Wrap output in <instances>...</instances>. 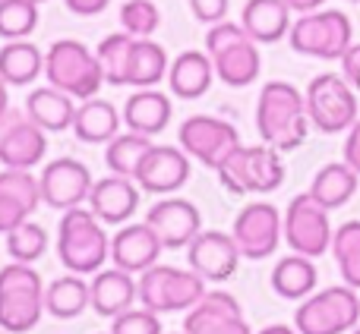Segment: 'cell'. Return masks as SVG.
<instances>
[{
	"label": "cell",
	"instance_id": "cell-1",
	"mask_svg": "<svg viewBox=\"0 0 360 334\" xmlns=\"http://www.w3.org/2000/svg\"><path fill=\"white\" fill-rule=\"evenodd\" d=\"M310 126L307 98L291 82L275 79L262 86L259 101H256V130L262 142L278 152H294L297 145H304Z\"/></svg>",
	"mask_w": 360,
	"mask_h": 334
},
{
	"label": "cell",
	"instance_id": "cell-2",
	"mask_svg": "<svg viewBox=\"0 0 360 334\" xmlns=\"http://www.w3.org/2000/svg\"><path fill=\"white\" fill-rule=\"evenodd\" d=\"M57 255L73 274H95L105 265V259L111 255V240L92 208L63 211L57 230Z\"/></svg>",
	"mask_w": 360,
	"mask_h": 334
},
{
	"label": "cell",
	"instance_id": "cell-3",
	"mask_svg": "<svg viewBox=\"0 0 360 334\" xmlns=\"http://www.w3.org/2000/svg\"><path fill=\"white\" fill-rule=\"evenodd\" d=\"M218 183L231 192V196H247V192H275L285 183V161L281 152L272 145H237L221 164L215 167Z\"/></svg>",
	"mask_w": 360,
	"mask_h": 334
},
{
	"label": "cell",
	"instance_id": "cell-4",
	"mask_svg": "<svg viewBox=\"0 0 360 334\" xmlns=\"http://www.w3.org/2000/svg\"><path fill=\"white\" fill-rule=\"evenodd\" d=\"M205 54L215 63V76L231 88H247L262 69L259 44L243 32V25L215 22L205 35Z\"/></svg>",
	"mask_w": 360,
	"mask_h": 334
},
{
	"label": "cell",
	"instance_id": "cell-5",
	"mask_svg": "<svg viewBox=\"0 0 360 334\" xmlns=\"http://www.w3.org/2000/svg\"><path fill=\"white\" fill-rule=\"evenodd\" d=\"M44 76L54 88L73 95L76 101H89L98 95L105 73H101L98 54L86 48L76 38H60L44 54Z\"/></svg>",
	"mask_w": 360,
	"mask_h": 334
},
{
	"label": "cell",
	"instance_id": "cell-6",
	"mask_svg": "<svg viewBox=\"0 0 360 334\" xmlns=\"http://www.w3.org/2000/svg\"><path fill=\"white\" fill-rule=\"evenodd\" d=\"M288 41L297 54L319 57V60H342L354 44V25L342 10L304 13L288 32Z\"/></svg>",
	"mask_w": 360,
	"mask_h": 334
},
{
	"label": "cell",
	"instance_id": "cell-7",
	"mask_svg": "<svg viewBox=\"0 0 360 334\" xmlns=\"http://www.w3.org/2000/svg\"><path fill=\"white\" fill-rule=\"evenodd\" d=\"M205 297V278L193 268L152 265L139 274V303L152 312H190Z\"/></svg>",
	"mask_w": 360,
	"mask_h": 334
},
{
	"label": "cell",
	"instance_id": "cell-8",
	"mask_svg": "<svg viewBox=\"0 0 360 334\" xmlns=\"http://www.w3.org/2000/svg\"><path fill=\"white\" fill-rule=\"evenodd\" d=\"M307 117L319 133H348L357 123V88L345 76L323 73L307 86Z\"/></svg>",
	"mask_w": 360,
	"mask_h": 334
},
{
	"label": "cell",
	"instance_id": "cell-9",
	"mask_svg": "<svg viewBox=\"0 0 360 334\" xmlns=\"http://www.w3.org/2000/svg\"><path fill=\"white\" fill-rule=\"evenodd\" d=\"M360 322V297L354 287H326L307 297L294 312V325L300 334H345Z\"/></svg>",
	"mask_w": 360,
	"mask_h": 334
},
{
	"label": "cell",
	"instance_id": "cell-10",
	"mask_svg": "<svg viewBox=\"0 0 360 334\" xmlns=\"http://www.w3.org/2000/svg\"><path fill=\"white\" fill-rule=\"evenodd\" d=\"M332 236H335V230H332V221H329V208L319 205L310 192L294 196L291 205H288V211H285L288 246L300 255L316 259V255H323L332 249Z\"/></svg>",
	"mask_w": 360,
	"mask_h": 334
},
{
	"label": "cell",
	"instance_id": "cell-11",
	"mask_svg": "<svg viewBox=\"0 0 360 334\" xmlns=\"http://www.w3.org/2000/svg\"><path fill=\"white\" fill-rule=\"evenodd\" d=\"M240 145V133L221 117H212V114H196V117H186L180 126V149L190 158H196L202 167L215 171L231 152Z\"/></svg>",
	"mask_w": 360,
	"mask_h": 334
},
{
	"label": "cell",
	"instance_id": "cell-12",
	"mask_svg": "<svg viewBox=\"0 0 360 334\" xmlns=\"http://www.w3.org/2000/svg\"><path fill=\"white\" fill-rule=\"evenodd\" d=\"M281 234H285V218L272 202H250L234 218V230H231L240 255L253 262L269 259L278 249Z\"/></svg>",
	"mask_w": 360,
	"mask_h": 334
},
{
	"label": "cell",
	"instance_id": "cell-13",
	"mask_svg": "<svg viewBox=\"0 0 360 334\" xmlns=\"http://www.w3.org/2000/svg\"><path fill=\"white\" fill-rule=\"evenodd\" d=\"M44 152H48L44 130L29 114L6 111L0 117V164L4 167L32 171L35 164L44 161Z\"/></svg>",
	"mask_w": 360,
	"mask_h": 334
},
{
	"label": "cell",
	"instance_id": "cell-14",
	"mask_svg": "<svg viewBox=\"0 0 360 334\" xmlns=\"http://www.w3.org/2000/svg\"><path fill=\"white\" fill-rule=\"evenodd\" d=\"M41 183V202L51 208H79L82 202H89V192H92V173L82 161L76 158H57L44 167V173L38 177Z\"/></svg>",
	"mask_w": 360,
	"mask_h": 334
},
{
	"label": "cell",
	"instance_id": "cell-15",
	"mask_svg": "<svg viewBox=\"0 0 360 334\" xmlns=\"http://www.w3.org/2000/svg\"><path fill=\"white\" fill-rule=\"evenodd\" d=\"M149 227L158 234L165 249H186L202 234V215L190 199H165L155 202L146 215Z\"/></svg>",
	"mask_w": 360,
	"mask_h": 334
},
{
	"label": "cell",
	"instance_id": "cell-16",
	"mask_svg": "<svg viewBox=\"0 0 360 334\" xmlns=\"http://www.w3.org/2000/svg\"><path fill=\"white\" fill-rule=\"evenodd\" d=\"M186 334H253L231 293L224 290H205V297L186 312L184 319Z\"/></svg>",
	"mask_w": 360,
	"mask_h": 334
},
{
	"label": "cell",
	"instance_id": "cell-17",
	"mask_svg": "<svg viewBox=\"0 0 360 334\" xmlns=\"http://www.w3.org/2000/svg\"><path fill=\"white\" fill-rule=\"evenodd\" d=\"M240 249L234 236L221 230H202L196 240L186 246V262L205 281H228L240 265Z\"/></svg>",
	"mask_w": 360,
	"mask_h": 334
},
{
	"label": "cell",
	"instance_id": "cell-18",
	"mask_svg": "<svg viewBox=\"0 0 360 334\" xmlns=\"http://www.w3.org/2000/svg\"><path fill=\"white\" fill-rule=\"evenodd\" d=\"M41 205V183L29 171L4 167L0 171V234H10Z\"/></svg>",
	"mask_w": 360,
	"mask_h": 334
},
{
	"label": "cell",
	"instance_id": "cell-19",
	"mask_svg": "<svg viewBox=\"0 0 360 334\" xmlns=\"http://www.w3.org/2000/svg\"><path fill=\"white\" fill-rule=\"evenodd\" d=\"M190 177V155L184 149H171V145H152V152L143 158L136 171V183L143 192L152 196H171Z\"/></svg>",
	"mask_w": 360,
	"mask_h": 334
},
{
	"label": "cell",
	"instance_id": "cell-20",
	"mask_svg": "<svg viewBox=\"0 0 360 334\" xmlns=\"http://www.w3.org/2000/svg\"><path fill=\"white\" fill-rule=\"evenodd\" d=\"M89 208L95 211L101 224H127L139 208V183H133V177H101L92 183L89 192Z\"/></svg>",
	"mask_w": 360,
	"mask_h": 334
},
{
	"label": "cell",
	"instance_id": "cell-21",
	"mask_svg": "<svg viewBox=\"0 0 360 334\" xmlns=\"http://www.w3.org/2000/svg\"><path fill=\"white\" fill-rule=\"evenodd\" d=\"M162 240L149 227V221L143 224H127L111 236V259L117 268L130 274H143L146 268H152L162 255Z\"/></svg>",
	"mask_w": 360,
	"mask_h": 334
},
{
	"label": "cell",
	"instance_id": "cell-22",
	"mask_svg": "<svg viewBox=\"0 0 360 334\" xmlns=\"http://www.w3.org/2000/svg\"><path fill=\"white\" fill-rule=\"evenodd\" d=\"M89 287H92V309L105 319H117L139 300V281H133V274L117 265L98 272Z\"/></svg>",
	"mask_w": 360,
	"mask_h": 334
},
{
	"label": "cell",
	"instance_id": "cell-23",
	"mask_svg": "<svg viewBox=\"0 0 360 334\" xmlns=\"http://www.w3.org/2000/svg\"><path fill=\"white\" fill-rule=\"evenodd\" d=\"M291 6L285 0H247L240 25L256 44H275L291 32Z\"/></svg>",
	"mask_w": 360,
	"mask_h": 334
},
{
	"label": "cell",
	"instance_id": "cell-24",
	"mask_svg": "<svg viewBox=\"0 0 360 334\" xmlns=\"http://www.w3.org/2000/svg\"><path fill=\"white\" fill-rule=\"evenodd\" d=\"M212 79H215V63L202 51H184V54L174 57V63L168 69L171 95H177L184 101L202 98L212 88Z\"/></svg>",
	"mask_w": 360,
	"mask_h": 334
},
{
	"label": "cell",
	"instance_id": "cell-25",
	"mask_svg": "<svg viewBox=\"0 0 360 334\" xmlns=\"http://www.w3.org/2000/svg\"><path fill=\"white\" fill-rule=\"evenodd\" d=\"M174 105L165 92L155 88H136L124 105V123L130 126V133H143V136H155L171 123Z\"/></svg>",
	"mask_w": 360,
	"mask_h": 334
},
{
	"label": "cell",
	"instance_id": "cell-26",
	"mask_svg": "<svg viewBox=\"0 0 360 334\" xmlns=\"http://www.w3.org/2000/svg\"><path fill=\"white\" fill-rule=\"evenodd\" d=\"M73 133L79 142L89 145H108L114 136H120V114L111 101H101L98 95L89 101H82L76 107Z\"/></svg>",
	"mask_w": 360,
	"mask_h": 334
},
{
	"label": "cell",
	"instance_id": "cell-27",
	"mask_svg": "<svg viewBox=\"0 0 360 334\" xmlns=\"http://www.w3.org/2000/svg\"><path fill=\"white\" fill-rule=\"evenodd\" d=\"M357 183H360V173L348 161H332L316 171V177L310 183V196L319 205H326L329 211H335L354 199Z\"/></svg>",
	"mask_w": 360,
	"mask_h": 334
},
{
	"label": "cell",
	"instance_id": "cell-28",
	"mask_svg": "<svg viewBox=\"0 0 360 334\" xmlns=\"http://www.w3.org/2000/svg\"><path fill=\"white\" fill-rule=\"evenodd\" d=\"M25 114H29L44 133H60V130H70V126H73L76 105H73V95L48 86V88H35V92L29 95Z\"/></svg>",
	"mask_w": 360,
	"mask_h": 334
},
{
	"label": "cell",
	"instance_id": "cell-29",
	"mask_svg": "<svg viewBox=\"0 0 360 334\" xmlns=\"http://www.w3.org/2000/svg\"><path fill=\"white\" fill-rule=\"evenodd\" d=\"M44 290H0V328L10 334L32 331L44 316Z\"/></svg>",
	"mask_w": 360,
	"mask_h": 334
},
{
	"label": "cell",
	"instance_id": "cell-30",
	"mask_svg": "<svg viewBox=\"0 0 360 334\" xmlns=\"http://www.w3.org/2000/svg\"><path fill=\"white\" fill-rule=\"evenodd\" d=\"M316 265H313L310 255H285V259L275 265L272 272V290L278 293L281 300H307L316 290Z\"/></svg>",
	"mask_w": 360,
	"mask_h": 334
},
{
	"label": "cell",
	"instance_id": "cell-31",
	"mask_svg": "<svg viewBox=\"0 0 360 334\" xmlns=\"http://www.w3.org/2000/svg\"><path fill=\"white\" fill-rule=\"evenodd\" d=\"M92 306V287L82 281V274L70 272L67 278H57L44 290V309L54 319H76Z\"/></svg>",
	"mask_w": 360,
	"mask_h": 334
},
{
	"label": "cell",
	"instance_id": "cell-32",
	"mask_svg": "<svg viewBox=\"0 0 360 334\" xmlns=\"http://www.w3.org/2000/svg\"><path fill=\"white\" fill-rule=\"evenodd\" d=\"M44 69V54L41 48H35L32 41L19 38V41H6L0 48V79L6 86H29L32 79H38V73Z\"/></svg>",
	"mask_w": 360,
	"mask_h": 334
},
{
	"label": "cell",
	"instance_id": "cell-33",
	"mask_svg": "<svg viewBox=\"0 0 360 334\" xmlns=\"http://www.w3.org/2000/svg\"><path fill=\"white\" fill-rule=\"evenodd\" d=\"M168 54L158 41L152 38H136L133 44V57H130V76H127V86L136 88H152L162 79H168Z\"/></svg>",
	"mask_w": 360,
	"mask_h": 334
},
{
	"label": "cell",
	"instance_id": "cell-34",
	"mask_svg": "<svg viewBox=\"0 0 360 334\" xmlns=\"http://www.w3.org/2000/svg\"><path fill=\"white\" fill-rule=\"evenodd\" d=\"M133 44L136 38L130 32H114L105 41L95 48L101 63V73H105L108 86H127V76H130V57H133Z\"/></svg>",
	"mask_w": 360,
	"mask_h": 334
},
{
	"label": "cell",
	"instance_id": "cell-35",
	"mask_svg": "<svg viewBox=\"0 0 360 334\" xmlns=\"http://www.w3.org/2000/svg\"><path fill=\"white\" fill-rule=\"evenodd\" d=\"M152 152V136H143V133H120L108 142L105 161L111 167V173H120V177H136L143 158Z\"/></svg>",
	"mask_w": 360,
	"mask_h": 334
},
{
	"label": "cell",
	"instance_id": "cell-36",
	"mask_svg": "<svg viewBox=\"0 0 360 334\" xmlns=\"http://www.w3.org/2000/svg\"><path fill=\"white\" fill-rule=\"evenodd\" d=\"M332 255L338 262V272H342L345 284L360 290V221H348L342 227H335Z\"/></svg>",
	"mask_w": 360,
	"mask_h": 334
},
{
	"label": "cell",
	"instance_id": "cell-37",
	"mask_svg": "<svg viewBox=\"0 0 360 334\" xmlns=\"http://www.w3.org/2000/svg\"><path fill=\"white\" fill-rule=\"evenodd\" d=\"M38 25V4L35 0H0V38L19 41L32 35Z\"/></svg>",
	"mask_w": 360,
	"mask_h": 334
},
{
	"label": "cell",
	"instance_id": "cell-38",
	"mask_svg": "<svg viewBox=\"0 0 360 334\" xmlns=\"http://www.w3.org/2000/svg\"><path fill=\"white\" fill-rule=\"evenodd\" d=\"M44 249H48V234H44V227L35 221H25V224H19L16 230L6 234V253L13 255V262L32 265V262H38L44 255Z\"/></svg>",
	"mask_w": 360,
	"mask_h": 334
},
{
	"label": "cell",
	"instance_id": "cell-39",
	"mask_svg": "<svg viewBox=\"0 0 360 334\" xmlns=\"http://www.w3.org/2000/svg\"><path fill=\"white\" fill-rule=\"evenodd\" d=\"M120 25L133 38H149L162 25V13H158V6L152 0H127L120 6Z\"/></svg>",
	"mask_w": 360,
	"mask_h": 334
},
{
	"label": "cell",
	"instance_id": "cell-40",
	"mask_svg": "<svg viewBox=\"0 0 360 334\" xmlns=\"http://www.w3.org/2000/svg\"><path fill=\"white\" fill-rule=\"evenodd\" d=\"M111 334H162V322H158V312L152 309H127L114 319Z\"/></svg>",
	"mask_w": 360,
	"mask_h": 334
},
{
	"label": "cell",
	"instance_id": "cell-41",
	"mask_svg": "<svg viewBox=\"0 0 360 334\" xmlns=\"http://www.w3.org/2000/svg\"><path fill=\"white\" fill-rule=\"evenodd\" d=\"M0 290H44L41 274L25 262H10L0 268Z\"/></svg>",
	"mask_w": 360,
	"mask_h": 334
},
{
	"label": "cell",
	"instance_id": "cell-42",
	"mask_svg": "<svg viewBox=\"0 0 360 334\" xmlns=\"http://www.w3.org/2000/svg\"><path fill=\"white\" fill-rule=\"evenodd\" d=\"M190 13L205 25L224 22V16H228V0H190Z\"/></svg>",
	"mask_w": 360,
	"mask_h": 334
},
{
	"label": "cell",
	"instance_id": "cell-43",
	"mask_svg": "<svg viewBox=\"0 0 360 334\" xmlns=\"http://www.w3.org/2000/svg\"><path fill=\"white\" fill-rule=\"evenodd\" d=\"M342 76L360 92V44H351L348 54L342 57Z\"/></svg>",
	"mask_w": 360,
	"mask_h": 334
},
{
	"label": "cell",
	"instance_id": "cell-44",
	"mask_svg": "<svg viewBox=\"0 0 360 334\" xmlns=\"http://www.w3.org/2000/svg\"><path fill=\"white\" fill-rule=\"evenodd\" d=\"M345 161H348L354 171L360 173V120L348 130V139H345Z\"/></svg>",
	"mask_w": 360,
	"mask_h": 334
},
{
	"label": "cell",
	"instance_id": "cell-45",
	"mask_svg": "<svg viewBox=\"0 0 360 334\" xmlns=\"http://www.w3.org/2000/svg\"><path fill=\"white\" fill-rule=\"evenodd\" d=\"M67 4L70 13H76V16H95V13H101L111 0H63Z\"/></svg>",
	"mask_w": 360,
	"mask_h": 334
},
{
	"label": "cell",
	"instance_id": "cell-46",
	"mask_svg": "<svg viewBox=\"0 0 360 334\" xmlns=\"http://www.w3.org/2000/svg\"><path fill=\"white\" fill-rule=\"evenodd\" d=\"M285 4L291 6L294 13H300V16H304V13H316V10H323L326 0H285Z\"/></svg>",
	"mask_w": 360,
	"mask_h": 334
},
{
	"label": "cell",
	"instance_id": "cell-47",
	"mask_svg": "<svg viewBox=\"0 0 360 334\" xmlns=\"http://www.w3.org/2000/svg\"><path fill=\"white\" fill-rule=\"evenodd\" d=\"M259 334H300V331L288 328V325H269V328H262Z\"/></svg>",
	"mask_w": 360,
	"mask_h": 334
},
{
	"label": "cell",
	"instance_id": "cell-48",
	"mask_svg": "<svg viewBox=\"0 0 360 334\" xmlns=\"http://www.w3.org/2000/svg\"><path fill=\"white\" fill-rule=\"evenodd\" d=\"M6 111H10V105H6V82L0 79V117H4Z\"/></svg>",
	"mask_w": 360,
	"mask_h": 334
},
{
	"label": "cell",
	"instance_id": "cell-49",
	"mask_svg": "<svg viewBox=\"0 0 360 334\" xmlns=\"http://www.w3.org/2000/svg\"><path fill=\"white\" fill-rule=\"evenodd\" d=\"M351 334H360V325H357V328H354V331H351Z\"/></svg>",
	"mask_w": 360,
	"mask_h": 334
},
{
	"label": "cell",
	"instance_id": "cell-50",
	"mask_svg": "<svg viewBox=\"0 0 360 334\" xmlns=\"http://www.w3.org/2000/svg\"><path fill=\"white\" fill-rule=\"evenodd\" d=\"M35 4H44V0H35Z\"/></svg>",
	"mask_w": 360,
	"mask_h": 334
},
{
	"label": "cell",
	"instance_id": "cell-51",
	"mask_svg": "<svg viewBox=\"0 0 360 334\" xmlns=\"http://www.w3.org/2000/svg\"><path fill=\"white\" fill-rule=\"evenodd\" d=\"M0 334H4V328H0Z\"/></svg>",
	"mask_w": 360,
	"mask_h": 334
},
{
	"label": "cell",
	"instance_id": "cell-52",
	"mask_svg": "<svg viewBox=\"0 0 360 334\" xmlns=\"http://www.w3.org/2000/svg\"><path fill=\"white\" fill-rule=\"evenodd\" d=\"M354 4H360V0H354Z\"/></svg>",
	"mask_w": 360,
	"mask_h": 334
},
{
	"label": "cell",
	"instance_id": "cell-53",
	"mask_svg": "<svg viewBox=\"0 0 360 334\" xmlns=\"http://www.w3.org/2000/svg\"><path fill=\"white\" fill-rule=\"evenodd\" d=\"M184 334H186V331H184Z\"/></svg>",
	"mask_w": 360,
	"mask_h": 334
}]
</instances>
